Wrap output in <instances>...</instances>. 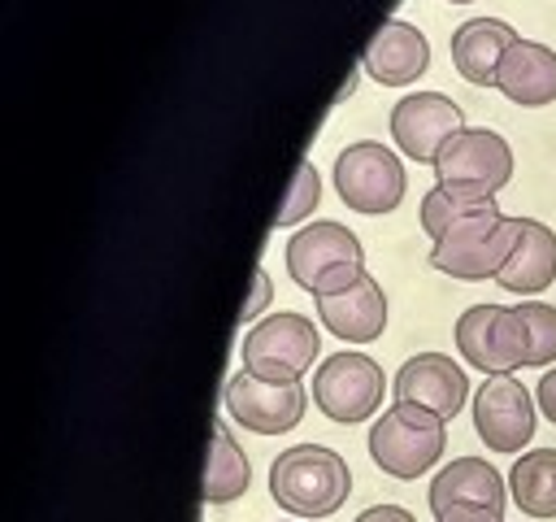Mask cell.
<instances>
[{
  "label": "cell",
  "mask_w": 556,
  "mask_h": 522,
  "mask_svg": "<svg viewBox=\"0 0 556 522\" xmlns=\"http://www.w3.org/2000/svg\"><path fill=\"white\" fill-rule=\"evenodd\" d=\"M352 492L348 461L326 444H295L274 457L269 465V496L278 509L295 518H330L343 509Z\"/></svg>",
  "instance_id": "6da1fadb"
},
{
  "label": "cell",
  "mask_w": 556,
  "mask_h": 522,
  "mask_svg": "<svg viewBox=\"0 0 556 522\" xmlns=\"http://www.w3.org/2000/svg\"><path fill=\"white\" fill-rule=\"evenodd\" d=\"M287 274L295 278V287L313 291V300H317V296L348 291V287L361 283L369 270H365V248H361V239H356L343 222L317 217V222L300 226V231L287 239Z\"/></svg>",
  "instance_id": "7a4b0ae2"
},
{
  "label": "cell",
  "mask_w": 556,
  "mask_h": 522,
  "mask_svg": "<svg viewBox=\"0 0 556 522\" xmlns=\"http://www.w3.org/2000/svg\"><path fill=\"white\" fill-rule=\"evenodd\" d=\"M443 448H447V422L434 409H421V405L395 400L369 426V457L391 478L426 474L443 457Z\"/></svg>",
  "instance_id": "3957f363"
},
{
  "label": "cell",
  "mask_w": 556,
  "mask_h": 522,
  "mask_svg": "<svg viewBox=\"0 0 556 522\" xmlns=\"http://www.w3.org/2000/svg\"><path fill=\"white\" fill-rule=\"evenodd\" d=\"M517 235H521V217H504V213L469 217L430 244V265L465 283L500 278L504 261L517 248Z\"/></svg>",
  "instance_id": "277c9868"
},
{
  "label": "cell",
  "mask_w": 556,
  "mask_h": 522,
  "mask_svg": "<svg viewBox=\"0 0 556 522\" xmlns=\"http://www.w3.org/2000/svg\"><path fill=\"white\" fill-rule=\"evenodd\" d=\"M321 352V335L313 326V318L304 313H269L261 318L243 344H239V361L248 374L256 378H274V383H291L300 378Z\"/></svg>",
  "instance_id": "5b68a950"
},
{
  "label": "cell",
  "mask_w": 556,
  "mask_h": 522,
  "mask_svg": "<svg viewBox=\"0 0 556 522\" xmlns=\"http://www.w3.org/2000/svg\"><path fill=\"white\" fill-rule=\"evenodd\" d=\"M456 348L482 374H513L530 361V335L521 309L508 304H469L456 318Z\"/></svg>",
  "instance_id": "8992f818"
},
{
  "label": "cell",
  "mask_w": 556,
  "mask_h": 522,
  "mask_svg": "<svg viewBox=\"0 0 556 522\" xmlns=\"http://www.w3.org/2000/svg\"><path fill=\"white\" fill-rule=\"evenodd\" d=\"M334 187L356 213H391L404 200V161L378 139H352L334 157Z\"/></svg>",
  "instance_id": "52a82bcc"
},
{
  "label": "cell",
  "mask_w": 556,
  "mask_h": 522,
  "mask_svg": "<svg viewBox=\"0 0 556 522\" xmlns=\"http://www.w3.org/2000/svg\"><path fill=\"white\" fill-rule=\"evenodd\" d=\"M382 387H387L382 365L369 352L348 348V352H330L317 365V374H313V405L330 422L352 426V422H365V418L378 413Z\"/></svg>",
  "instance_id": "ba28073f"
},
{
  "label": "cell",
  "mask_w": 556,
  "mask_h": 522,
  "mask_svg": "<svg viewBox=\"0 0 556 522\" xmlns=\"http://www.w3.org/2000/svg\"><path fill=\"white\" fill-rule=\"evenodd\" d=\"M434 174L447 187H465L473 196H495L513 178V148L504 135L486 126H460L434 157Z\"/></svg>",
  "instance_id": "9c48e42d"
},
{
  "label": "cell",
  "mask_w": 556,
  "mask_h": 522,
  "mask_svg": "<svg viewBox=\"0 0 556 522\" xmlns=\"http://www.w3.org/2000/svg\"><path fill=\"white\" fill-rule=\"evenodd\" d=\"M308 409V391L300 378L291 383H274V378H256L243 365L230 374L226 383V413L252 431V435H282L291 431Z\"/></svg>",
  "instance_id": "30bf717a"
},
{
  "label": "cell",
  "mask_w": 556,
  "mask_h": 522,
  "mask_svg": "<svg viewBox=\"0 0 556 522\" xmlns=\"http://www.w3.org/2000/svg\"><path fill=\"white\" fill-rule=\"evenodd\" d=\"M534 396L513 374H491L473 391V431L486 452H521L534 435Z\"/></svg>",
  "instance_id": "8fae6325"
},
{
  "label": "cell",
  "mask_w": 556,
  "mask_h": 522,
  "mask_svg": "<svg viewBox=\"0 0 556 522\" xmlns=\"http://www.w3.org/2000/svg\"><path fill=\"white\" fill-rule=\"evenodd\" d=\"M460 126H465V109L443 91H408L404 100L391 104V139L413 161H430L434 165L439 148Z\"/></svg>",
  "instance_id": "7c38bea8"
},
{
  "label": "cell",
  "mask_w": 556,
  "mask_h": 522,
  "mask_svg": "<svg viewBox=\"0 0 556 522\" xmlns=\"http://www.w3.org/2000/svg\"><path fill=\"white\" fill-rule=\"evenodd\" d=\"M391 391H395V400L434 409L447 422V418L460 413V405L469 396V378H465V370L447 352H417V357H408L395 370Z\"/></svg>",
  "instance_id": "4fadbf2b"
},
{
  "label": "cell",
  "mask_w": 556,
  "mask_h": 522,
  "mask_svg": "<svg viewBox=\"0 0 556 522\" xmlns=\"http://www.w3.org/2000/svg\"><path fill=\"white\" fill-rule=\"evenodd\" d=\"M361 61H365V70L382 87H404V83H413V78L426 74V65H430V39L413 22L387 17L374 30V39L365 44V57Z\"/></svg>",
  "instance_id": "5bb4252c"
},
{
  "label": "cell",
  "mask_w": 556,
  "mask_h": 522,
  "mask_svg": "<svg viewBox=\"0 0 556 522\" xmlns=\"http://www.w3.org/2000/svg\"><path fill=\"white\" fill-rule=\"evenodd\" d=\"M317 318H321V326L330 335H339L348 344H374L387 331V296H382V283L374 274H365L348 291L317 296Z\"/></svg>",
  "instance_id": "9a60e30c"
},
{
  "label": "cell",
  "mask_w": 556,
  "mask_h": 522,
  "mask_svg": "<svg viewBox=\"0 0 556 522\" xmlns=\"http://www.w3.org/2000/svg\"><path fill=\"white\" fill-rule=\"evenodd\" d=\"M495 87L521 104V109H539L556 100V48L539 44V39H517L495 70Z\"/></svg>",
  "instance_id": "2e32d148"
},
{
  "label": "cell",
  "mask_w": 556,
  "mask_h": 522,
  "mask_svg": "<svg viewBox=\"0 0 556 522\" xmlns=\"http://www.w3.org/2000/svg\"><path fill=\"white\" fill-rule=\"evenodd\" d=\"M426 500H430V513H443L452 505H486V509H500L504 513V500H508V487L500 478V470L482 457H452L426 487Z\"/></svg>",
  "instance_id": "e0dca14e"
},
{
  "label": "cell",
  "mask_w": 556,
  "mask_h": 522,
  "mask_svg": "<svg viewBox=\"0 0 556 522\" xmlns=\"http://www.w3.org/2000/svg\"><path fill=\"white\" fill-rule=\"evenodd\" d=\"M521 35L500 22V17H469L452 30V65L465 83L473 87H495V70H500V57L517 44Z\"/></svg>",
  "instance_id": "ac0fdd59"
},
{
  "label": "cell",
  "mask_w": 556,
  "mask_h": 522,
  "mask_svg": "<svg viewBox=\"0 0 556 522\" xmlns=\"http://www.w3.org/2000/svg\"><path fill=\"white\" fill-rule=\"evenodd\" d=\"M495 283L504 291H513V296H534V291L552 287L556 283V231L547 222H539V217H521L517 248L504 261Z\"/></svg>",
  "instance_id": "d6986e66"
},
{
  "label": "cell",
  "mask_w": 556,
  "mask_h": 522,
  "mask_svg": "<svg viewBox=\"0 0 556 522\" xmlns=\"http://www.w3.org/2000/svg\"><path fill=\"white\" fill-rule=\"evenodd\" d=\"M508 496L526 518H556V448H530L508 470Z\"/></svg>",
  "instance_id": "ffe728a7"
},
{
  "label": "cell",
  "mask_w": 556,
  "mask_h": 522,
  "mask_svg": "<svg viewBox=\"0 0 556 522\" xmlns=\"http://www.w3.org/2000/svg\"><path fill=\"white\" fill-rule=\"evenodd\" d=\"M252 483V465L248 452L239 448V439L230 435L226 422L213 426V444H208V465H204V505H230L248 492Z\"/></svg>",
  "instance_id": "44dd1931"
},
{
  "label": "cell",
  "mask_w": 556,
  "mask_h": 522,
  "mask_svg": "<svg viewBox=\"0 0 556 522\" xmlns=\"http://www.w3.org/2000/svg\"><path fill=\"white\" fill-rule=\"evenodd\" d=\"M482 213H500L495 196H473L465 187H447V183H434L426 196H421V231L430 239H443L452 226L469 222V217H482Z\"/></svg>",
  "instance_id": "7402d4cb"
},
{
  "label": "cell",
  "mask_w": 556,
  "mask_h": 522,
  "mask_svg": "<svg viewBox=\"0 0 556 522\" xmlns=\"http://www.w3.org/2000/svg\"><path fill=\"white\" fill-rule=\"evenodd\" d=\"M317 200H321L317 165H313V157H300V165H295V183H291L282 209L274 213V226H295V222H304V217L317 209Z\"/></svg>",
  "instance_id": "603a6c76"
},
{
  "label": "cell",
  "mask_w": 556,
  "mask_h": 522,
  "mask_svg": "<svg viewBox=\"0 0 556 522\" xmlns=\"http://www.w3.org/2000/svg\"><path fill=\"white\" fill-rule=\"evenodd\" d=\"M517 309H521L526 335H530V361L526 365H552L556 361V309L543 300H521Z\"/></svg>",
  "instance_id": "cb8c5ba5"
},
{
  "label": "cell",
  "mask_w": 556,
  "mask_h": 522,
  "mask_svg": "<svg viewBox=\"0 0 556 522\" xmlns=\"http://www.w3.org/2000/svg\"><path fill=\"white\" fill-rule=\"evenodd\" d=\"M434 522H504V513L486 509V505H452V509L434 513Z\"/></svg>",
  "instance_id": "d4e9b609"
},
{
  "label": "cell",
  "mask_w": 556,
  "mask_h": 522,
  "mask_svg": "<svg viewBox=\"0 0 556 522\" xmlns=\"http://www.w3.org/2000/svg\"><path fill=\"white\" fill-rule=\"evenodd\" d=\"M534 400H539L543 418L556 426V370H547V374L539 378V387H534Z\"/></svg>",
  "instance_id": "484cf974"
},
{
  "label": "cell",
  "mask_w": 556,
  "mask_h": 522,
  "mask_svg": "<svg viewBox=\"0 0 556 522\" xmlns=\"http://www.w3.org/2000/svg\"><path fill=\"white\" fill-rule=\"evenodd\" d=\"M356 522H417V518L400 505H369L365 513H356Z\"/></svg>",
  "instance_id": "4316f807"
},
{
  "label": "cell",
  "mask_w": 556,
  "mask_h": 522,
  "mask_svg": "<svg viewBox=\"0 0 556 522\" xmlns=\"http://www.w3.org/2000/svg\"><path fill=\"white\" fill-rule=\"evenodd\" d=\"M265 300H269V274H265V270H256V291H252V300L243 304V322H248V318H256Z\"/></svg>",
  "instance_id": "83f0119b"
},
{
  "label": "cell",
  "mask_w": 556,
  "mask_h": 522,
  "mask_svg": "<svg viewBox=\"0 0 556 522\" xmlns=\"http://www.w3.org/2000/svg\"><path fill=\"white\" fill-rule=\"evenodd\" d=\"M452 4H469V0H452Z\"/></svg>",
  "instance_id": "f1b7e54d"
}]
</instances>
